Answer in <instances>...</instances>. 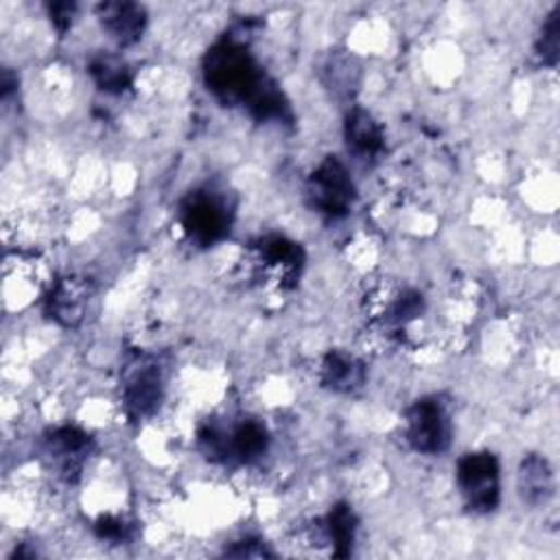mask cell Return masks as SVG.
Here are the masks:
<instances>
[{
    "label": "cell",
    "mask_w": 560,
    "mask_h": 560,
    "mask_svg": "<svg viewBox=\"0 0 560 560\" xmlns=\"http://www.w3.org/2000/svg\"><path fill=\"white\" fill-rule=\"evenodd\" d=\"M204 77L226 103H244L259 121L289 119V103L278 86L263 75L254 58L239 42H220L204 60Z\"/></svg>",
    "instance_id": "1"
},
{
    "label": "cell",
    "mask_w": 560,
    "mask_h": 560,
    "mask_svg": "<svg viewBox=\"0 0 560 560\" xmlns=\"http://www.w3.org/2000/svg\"><path fill=\"white\" fill-rule=\"evenodd\" d=\"M354 532H357V519L352 510L346 503L335 506L324 525V538L333 545L335 556L350 553V547L354 543Z\"/></svg>",
    "instance_id": "15"
},
{
    "label": "cell",
    "mask_w": 560,
    "mask_h": 560,
    "mask_svg": "<svg viewBox=\"0 0 560 560\" xmlns=\"http://www.w3.org/2000/svg\"><path fill=\"white\" fill-rule=\"evenodd\" d=\"M517 486L519 495L525 503L530 506H543L551 499L553 495V473L549 462L543 456H527L517 475Z\"/></svg>",
    "instance_id": "9"
},
{
    "label": "cell",
    "mask_w": 560,
    "mask_h": 560,
    "mask_svg": "<svg viewBox=\"0 0 560 560\" xmlns=\"http://www.w3.org/2000/svg\"><path fill=\"white\" fill-rule=\"evenodd\" d=\"M309 202L311 207L326 217H344L354 202V184L346 166L328 155L309 177Z\"/></svg>",
    "instance_id": "3"
},
{
    "label": "cell",
    "mask_w": 560,
    "mask_h": 560,
    "mask_svg": "<svg viewBox=\"0 0 560 560\" xmlns=\"http://www.w3.org/2000/svg\"><path fill=\"white\" fill-rule=\"evenodd\" d=\"M322 384L335 393H352L363 384V365L348 352L333 350L322 361Z\"/></svg>",
    "instance_id": "11"
},
{
    "label": "cell",
    "mask_w": 560,
    "mask_h": 560,
    "mask_svg": "<svg viewBox=\"0 0 560 560\" xmlns=\"http://www.w3.org/2000/svg\"><path fill=\"white\" fill-rule=\"evenodd\" d=\"M90 75L101 90L114 92V95L125 92L132 84L129 69L125 66L123 60H119L114 55H97L90 62Z\"/></svg>",
    "instance_id": "16"
},
{
    "label": "cell",
    "mask_w": 560,
    "mask_h": 560,
    "mask_svg": "<svg viewBox=\"0 0 560 560\" xmlns=\"http://www.w3.org/2000/svg\"><path fill=\"white\" fill-rule=\"evenodd\" d=\"M127 530H129V525H125V521H121L116 517H101L97 523V534L108 540L127 538Z\"/></svg>",
    "instance_id": "18"
},
{
    "label": "cell",
    "mask_w": 560,
    "mask_h": 560,
    "mask_svg": "<svg viewBox=\"0 0 560 560\" xmlns=\"http://www.w3.org/2000/svg\"><path fill=\"white\" fill-rule=\"evenodd\" d=\"M261 261L270 267L281 272L283 278H291L302 267V250L298 244L285 239V237H270L261 246Z\"/></svg>",
    "instance_id": "14"
},
{
    "label": "cell",
    "mask_w": 560,
    "mask_h": 560,
    "mask_svg": "<svg viewBox=\"0 0 560 560\" xmlns=\"http://www.w3.org/2000/svg\"><path fill=\"white\" fill-rule=\"evenodd\" d=\"M49 451L51 456L60 462L64 475L71 480V473L77 475V471L84 464V458L90 453V436H86L84 432L75 430V427H62L55 430L49 438Z\"/></svg>",
    "instance_id": "10"
},
{
    "label": "cell",
    "mask_w": 560,
    "mask_h": 560,
    "mask_svg": "<svg viewBox=\"0 0 560 560\" xmlns=\"http://www.w3.org/2000/svg\"><path fill=\"white\" fill-rule=\"evenodd\" d=\"M346 140L352 151L361 155H375L384 147V132L372 114L354 108L346 119Z\"/></svg>",
    "instance_id": "12"
},
{
    "label": "cell",
    "mask_w": 560,
    "mask_h": 560,
    "mask_svg": "<svg viewBox=\"0 0 560 560\" xmlns=\"http://www.w3.org/2000/svg\"><path fill=\"white\" fill-rule=\"evenodd\" d=\"M92 285L88 278L69 276L62 278L49 296V315L62 326H77L84 320L86 304L90 300Z\"/></svg>",
    "instance_id": "7"
},
{
    "label": "cell",
    "mask_w": 560,
    "mask_h": 560,
    "mask_svg": "<svg viewBox=\"0 0 560 560\" xmlns=\"http://www.w3.org/2000/svg\"><path fill=\"white\" fill-rule=\"evenodd\" d=\"M182 226L191 241L207 248L226 237L231 231V207L215 191H194L182 202Z\"/></svg>",
    "instance_id": "2"
},
{
    "label": "cell",
    "mask_w": 560,
    "mask_h": 560,
    "mask_svg": "<svg viewBox=\"0 0 560 560\" xmlns=\"http://www.w3.org/2000/svg\"><path fill=\"white\" fill-rule=\"evenodd\" d=\"M456 477L471 510L493 512L499 506V462L493 453H466L458 462Z\"/></svg>",
    "instance_id": "4"
},
{
    "label": "cell",
    "mask_w": 560,
    "mask_h": 560,
    "mask_svg": "<svg viewBox=\"0 0 560 560\" xmlns=\"http://www.w3.org/2000/svg\"><path fill=\"white\" fill-rule=\"evenodd\" d=\"M162 368L151 357H136L127 368L123 384V403L132 419L149 416L162 399Z\"/></svg>",
    "instance_id": "6"
},
{
    "label": "cell",
    "mask_w": 560,
    "mask_h": 560,
    "mask_svg": "<svg viewBox=\"0 0 560 560\" xmlns=\"http://www.w3.org/2000/svg\"><path fill=\"white\" fill-rule=\"evenodd\" d=\"M75 16V3H55L51 5V21L60 32H66Z\"/></svg>",
    "instance_id": "19"
},
{
    "label": "cell",
    "mask_w": 560,
    "mask_h": 560,
    "mask_svg": "<svg viewBox=\"0 0 560 560\" xmlns=\"http://www.w3.org/2000/svg\"><path fill=\"white\" fill-rule=\"evenodd\" d=\"M101 27L121 47H132L142 38L147 14L136 3H103L97 10Z\"/></svg>",
    "instance_id": "8"
},
{
    "label": "cell",
    "mask_w": 560,
    "mask_h": 560,
    "mask_svg": "<svg viewBox=\"0 0 560 560\" xmlns=\"http://www.w3.org/2000/svg\"><path fill=\"white\" fill-rule=\"evenodd\" d=\"M408 443L421 453H443L451 443V421L440 399L416 401L408 410Z\"/></svg>",
    "instance_id": "5"
},
{
    "label": "cell",
    "mask_w": 560,
    "mask_h": 560,
    "mask_svg": "<svg viewBox=\"0 0 560 560\" xmlns=\"http://www.w3.org/2000/svg\"><path fill=\"white\" fill-rule=\"evenodd\" d=\"M267 432L257 421H244L228 434V458H239L241 462L257 460L267 449Z\"/></svg>",
    "instance_id": "13"
},
{
    "label": "cell",
    "mask_w": 560,
    "mask_h": 560,
    "mask_svg": "<svg viewBox=\"0 0 560 560\" xmlns=\"http://www.w3.org/2000/svg\"><path fill=\"white\" fill-rule=\"evenodd\" d=\"M536 55L545 66H556L560 55V8H556L547 16V23L543 25V32L536 45Z\"/></svg>",
    "instance_id": "17"
}]
</instances>
